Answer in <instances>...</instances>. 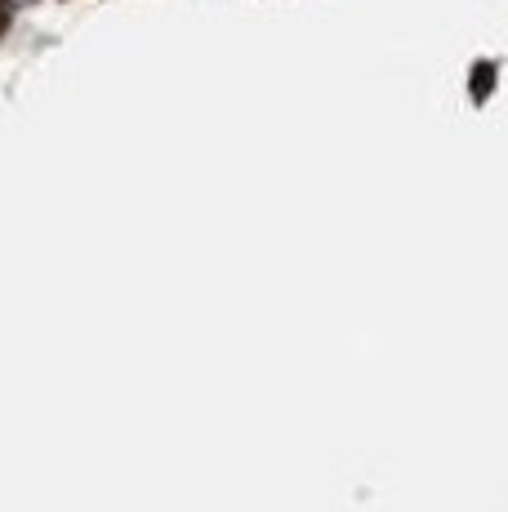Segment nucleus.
Segmentation results:
<instances>
[{"label": "nucleus", "instance_id": "1", "mask_svg": "<svg viewBox=\"0 0 508 512\" xmlns=\"http://www.w3.org/2000/svg\"><path fill=\"white\" fill-rule=\"evenodd\" d=\"M491 76H495V67H491V63L477 67V98H486V90H491Z\"/></svg>", "mask_w": 508, "mask_h": 512}, {"label": "nucleus", "instance_id": "2", "mask_svg": "<svg viewBox=\"0 0 508 512\" xmlns=\"http://www.w3.org/2000/svg\"><path fill=\"white\" fill-rule=\"evenodd\" d=\"M5 27H9V5L0 0V32H5Z\"/></svg>", "mask_w": 508, "mask_h": 512}]
</instances>
